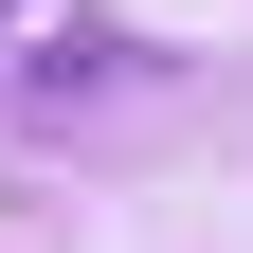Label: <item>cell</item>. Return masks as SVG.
<instances>
[{
	"label": "cell",
	"instance_id": "cell-1",
	"mask_svg": "<svg viewBox=\"0 0 253 253\" xmlns=\"http://www.w3.org/2000/svg\"><path fill=\"white\" fill-rule=\"evenodd\" d=\"M0 18H18V0H0Z\"/></svg>",
	"mask_w": 253,
	"mask_h": 253
}]
</instances>
